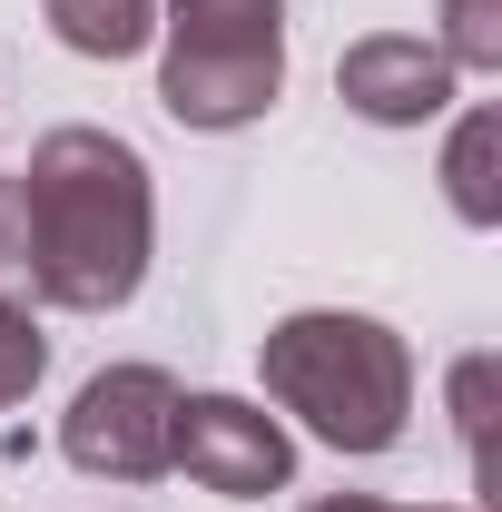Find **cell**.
<instances>
[{"mask_svg": "<svg viewBox=\"0 0 502 512\" xmlns=\"http://www.w3.org/2000/svg\"><path fill=\"white\" fill-rule=\"evenodd\" d=\"M40 375H50V335L30 325V306L0 296V414L30 404V384H40Z\"/></svg>", "mask_w": 502, "mask_h": 512, "instance_id": "obj_10", "label": "cell"}, {"mask_svg": "<svg viewBox=\"0 0 502 512\" xmlns=\"http://www.w3.org/2000/svg\"><path fill=\"white\" fill-rule=\"evenodd\" d=\"M483 384H493V365H463V444H473V463H483Z\"/></svg>", "mask_w": 502, "mask_h": 512, "instance_id": "obj_12", "label": "cell"}, {"mask_svg": "<svg viewBox=\"0 0 502 512\" xmlns=\"http://www.w3.org/2000/svg\"><path fill=\"white\" fill-rule=\"evenodd\" d=\"M158 109L178 128H256L286 89V0H158Z\"/></svg>", "mask_w": 502, "mask_h": 512, "instance_id": "obj_3", "label": "cell"}, {"mask_svg": "<svg viewBox=\"0 0 502 512\" xmlns=\"http://www.w3.org/2000/svg\"><path fill=\"white\" fill-rule=\"evenodd\" d=\"M168 434H178V375L168 365H109L60 414V453L79 473H99V483H158Z\"/></svg>", "mask_w": 502, "mask_h": 512, "instance_id": "obj_4", "label": "cell"}, {"mask_svg": "<svg viewBox=\"0 0 502 512\" xmlns=\"http://www.w3.org/2000/svg\"><path fill=\"white\" fill-rule=\"evenodd\" d=\"M168 473H188L197 493H227V503H266V493H286L296 444H286V424L266 404H247V394H178Z\"/></svg>", "mask_w": 502, "mask_h": 512, "instance_id": "obj_5", "label": "cell"}, {"mask_svg": "<svg viewBox=\"0 0 502 512\" xmlns=\"http://www.w3.org/2000/svg\"><path fill=\"white\" fill-rule=\"evenodd\" d=\"M306 512H453V503H375V493H325Z\"/></svg>", "mask_w": 502, "mask_h": 512, "instance_id": "obj_13", "label": "cell"}, {"mask_svg": "<svg viewBox=\"0 0 502 512\" xmlns=\"http://www.w3.org/2000/svg\"><path fill=\"white\" fill-rule=\"evenodd\" d=\"M434 50L453 60V79H463V69L493 79L502 69V0H443V40Z\"/></svg>", "mask_w": 502, "mask_h": 512, "instance_id": "obj_9", "label": "cell"}, {"mask_svg": "<svg viewBox=\"0 0 502 512\" xmlns=\"http://www.w3.org/2000/svg\"><path fill=\"white\" fill-rule=\"evenodd\" d=\"M335 99L375 128H424L453 109V60L434 40H414V30H375V40H355L335 60Z\"/></svg>", "mask_w": 502, "mask_h": 512, "instance_id": "obj_6", "label": "cell"}, {"mask_svg": "<svg viewBox=\"0 0 502 512\" xmlns=\"http://www.w3.org/2000/svg\"><path fill=\"white\" fill-rule=\"evenodd\" d=\"M0 286H30V227H20V188L0 178Z\"/></svg>", "mask_w": 502, "mask_h": 512, "instance_id": "obj_11", "label": "cell"}, {"mask_svg": "<svg viewBox=\"0 0 502 512\" xmlns=\"http://www.w3.org/2000/svg\"><path fill=\"white\" fill-rule=\"evenodd\" d=\"M266 394L335 453H384L414 414V345L384 316H345V306H306L276 316L256 345Z\"/></svg>", "mask_w": 502, "mask_h": 512, "instance_id": "obj_2", "label": "cell"}, {"mask_svg": "<svg viewBox=\"0 0 502 512\" xmlns=\"http://www.w3.org/2000/svg\"><path fill=\"white\" fill-rule=\"evenodd\" d=\"M493 148H502V119H493V109H463L453 148H443V197H453V217H463V227H502Z\"/></svg>", "mask_w": 502, "mask_h": 512, "instance_id": "obj_8", "label": "cell"}, {"mask_svg": "<svg viewBox=\"0 0 502 512\" xmlns=\"http://www.w3.org/2000/svg\"><path fill=\"white\" fill-rule=\"evenodd\" d=\"M40 20L79 60H138L158 40V0H40Z\"/></svg>", "mask_w": 502, "mask_h": 512, "instance_id": "obj_7", "label": "cell"}, {"mask_svg": "<svg viewBox=\"0 0 502 512\" xmlns=\"http://www.w3.org/2000/svg\"><path fill=\"white\" fill-rule=\"evenodd\" d=\"M10 188H20V227H30V296L40 306L109 316V306H128L148 286L158 188H148V158L128 138L50 128Z\"/></svg>", "mask_w": 502, "mask_h": 512, "instance_id": "obj_1", "label": "cell"}]
</instances>
